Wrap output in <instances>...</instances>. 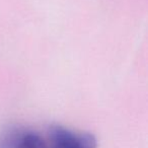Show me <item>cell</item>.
<instances>
[{"mask_svg":"<svg viewBox=\"0 0 148 148\" xmlns=\"http://www.w3.org/2000/svg\"><path fill=\"white\" fill-rule=\"evenodd\" d=\"M0 148H50L39 133L29 130L11 129L0 137Z\"/></svg>","mask_w":148,"mask_h":148,"instance_id":"2","label":"cell"},{"mask_svg":"<svg viewBox=\"0 0 148 148\" xmlns=\"http://www.w3.org/2000/svg\"><path fill=\"white\" fill-rule=\"evenodd\" d=\"M48 145L50 148H97L93 135L75 132L62 126H53L48 131Z\"/></svg>","mask_w":148,"mask_h":148,"instance_id":"1","label":"cell"}]
</instances>
